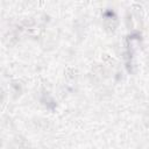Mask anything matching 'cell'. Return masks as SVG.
Wrapping results in <instances>:
<instances>
[{"instance_id":"obj_1","label":"cell","mask_w":149,"mask_h":149,"mask_svg":"<svg viewBox=\"0 0 149 149\" xmlns=\"http://www.w3.org/2000/svg\"><path fill=\"white\" fill-rule=\"evenodd\" d=\"M104 20H105V27L108 30H114L116 27V17L113 14V12H106L104 14Z\"/></svg>"},{"instance_id":"obj_2","label":"cell","mask_w":149,"mask_h":149,"mask_svg":"<svg viewBox=\"0 0 149 149\" xmlns=\"http://www.w3.org/2000/svg\"><path fill=\"white\" fill-rule=\"evenodd\" d=\"M16 142H17V146H19L20 149H29V144H28V142H27L24 139H22V137H17Z\"/></svg>"}]
</instances>
